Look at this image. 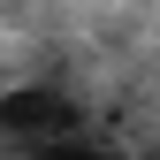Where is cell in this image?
I'll list each match as a JSON object with an SVG mask.
<instances>
[{
	"label": "cell",
	"instance_id": "1",
	"mask_svg": "<svg viewBox=\"0 0 160 160\" xmlns=\"http://www.w3.org/2000/svg\"><path fill=\"white\" fill-rule=\"evenodd\" d=\"M61 130H84V114H76L69 92H53V84L0 92V137H8L15 152H23V145H46V137H61Z\"/></svg>",
	"mask_w": 160,
	"mask_h": 160
},
{
	"label": "cell",
	"instance_id": "2",
	"mask_svg": "<svg viewBox=\"0 0 160 160\" xmlns=\"http://www.w3.org/2000/svg\"><path fill=\"white\" fill-rule=\"evenodd\" d=\"M15 160H130L114 137H92V130H61V137H46V145H23Z\"/></svg>",
	"mask_w": 160,
	"mask_h": 160
}]
</instances>
